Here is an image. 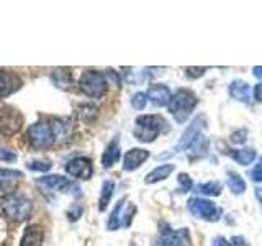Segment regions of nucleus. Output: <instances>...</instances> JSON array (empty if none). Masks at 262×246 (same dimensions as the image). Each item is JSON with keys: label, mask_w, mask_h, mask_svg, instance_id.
Listing matches in <instances>:
<instances>
[{"label": "nucleus", "mask_w": 262, "mask_h": 246, "mask_svg": "<svg viewBox=\"0 0 262 246\" xmlns=\"http://www.w3.org/2000/svg\"><path fill=\"white\" fill-rule=\"evenodd\" d=\"M21 87V79L16 72L0 69V97H8Z\"/></svg>", "instance_id": "nucleus-11"}, {"label": "nucleus", "mask_w": 262, "mask_h": 246, "mask_svg": "<svg viewBox=\"0 0 262 246\" xmlns=\"http://www.w3.org/2000/svg\"><path fill=\"white\" fill-rule=\"evenodd\" d=\"M28 169L31 171H49L51 169V164L48 161H31L28 162Z\"/></svg>", "instance_id": "nucleus-28"}, {"label": "nucleus", "mask_w": 262, "mask_h": 246, "mask_svg": "<svg viewBox=\"0 0 262 246\" xmlns=\"http://www.w3.org/2000/svg\"><path fill=\"white\" fill-rule=\"evenodd\" d=\"M123 203H125V199L120 200L117 205H115V209L112 212L110 215V220H108V230H112V232H115V230H118L121 227V220H120V212L123 209Z\"/></svg>", "instance_id": "nucleus-22"}, {"label": "nucleus", "mask_w": 262, "mask_h": 246, "mask_svg": "<svg viewBox=\"0 0 262 246\" xmlns=\"http://www.w3.org/2000/svg\"><path fill=\"white\" fill-rule=\"evenodd\" d=\"M15 180L16 179H2V177H0V199L13 195L15 189H16Z\"/></svg>", "instance_id": "nucleus-23"}, {"label": "nucleus", "mask_w": 262, "mask_h": 246, "mask_svg": "<svg viewBox=\"0 0 262 246\" xmlns=\"http://www.w3.org/2000/svg\"><path fill=\"white\" fill-rule=\"evenodd\" d=\"M188 210L193 217L207 221H216L221 215V209H218L213 202L200 199V197H193L188 200Z\"/></svg>", "instance_id": "nucleus-7"}, {"label": "nucleus", "mask_w": 262, "mask_h": 246, "mask_svg": "<svg viewBox=\"0 0 262 246\" xmlns=\"http://www.w3.org/2000/svg\"><path fill=\"white\" fill-rule=\"evenodd\" d=\"M246 136H248V131L246 130H241V131H234L231 135V141L234 145H243L246 141Z\"/></svg>", "instance_id": "nucleus-31"}, {"label": "nucleus", "mask_w": 262, "mask_h": 246, "mask_svg": "<svg viewBox=\"0 0 262 246\" xmlns=\"http://www.w3.org/2000/svg\"><path fill=\"white\" fill-rule=\"evenodd\" d=\"M256 197L259 199V202H260V207H262V189H260V187H257V189H256Z\"/></svg>", "instance_id": "nucleus-41"}, {"label": "nucleus", "mask_w": 262, "mask_h": 246, "mask_svg": "<svg viewBox=\"0 0 262 246\" xmlns=\"http://www.w3.org/2000/svg\"><path fill=\"white\" fill-rule=\"evenodd\" d=\"M205 71H207V68H185L187 76H190V77H200Z\"/></svg>", "instance_id": "nucleus-36"}, {"label": "nucleus", "mask_w": 262, "mask_h": 246, "mask_svg": "<svg viewBox=\"0 0 262 246\" xmlns=\"http://www.w3.org/2000/svg\"><path fill=\"white\" fill-rule=\"evenodd\" d=\"M2 213L5 218L15 223H20V221L27 220L31 213V202L28 197L20 195V194H13L2 203Z\"/></svg>", "instance_id": "nucleus-4"}, {"label": "nucleus", "mask_w": 262, "mask_h": 246, "mask_svg": "<svg viewBox=\"0 0 262 246\" xmlns=\"http://www.w3.org/2000/svg\"><path fill=\"white\" fill-rule=\"evenodd\" d=\"M254 97H256L257 102H262V82H259V84L254 87Z\"/></svg>", "instance_id": "nucleus-38"}, {"label": "nucleus", "mask_w": 262, "mask_h": 246, "mask_svg": "<svg viewBox=\"0 0 262 246\" xmlns=\"http://www.w3.org/2000/svg\"><path fill=\"white\" fill-rule=\"evenodd\" d=\"M121 156V151H120V143H118V138L112 139V141L108 143V146H106V150L102 156V164L103 168H112L115 162H117L120 159Z\"/></svg>", "instance_id": "nucleus-15"}, {"label": "nucleus", "mask_w": 262, "mask_h": 246, "mask_svg": "<svg viewBox=\"0 0 262 246\" xmlns=\"http://www.w3.org/2000/svg\"><path fill=\"white\" fill-rule=\"evenodd\" d=\"M254 76L262 79V66H256V68H254Z\"/></svg>", "instance_id": "nucleus-40"}, {"label": "nucleus", "mask_w": 262, "mask_h": 246, "mask_svg": "<svg viewBox=\"0 0 262 246\" xmlns=\"http://www.w3.org/2000/svg\"><path fill=\"white\" fill-rule=\"evenodd\" d=\"M72 130V121L68 118H48L31 125L27 131V136L33 146L48 148L69 141Z\"/></svg>", "instance_id": "nucleus-1"}, {"label": "nucleus", "mask_w": 262, "mask_h": 246, "mask_svg": "<svg viewBox=\"0 0 262 246\" xmlns=\"http://www.w3.org/2000/svg\"><path fill=\"white\" fill-rule=\"evenodd\" d=\"M199 191L205 195H220L221 194V184L220 182H207L199 187Z\"/></svg>", "instance_id": "nucleus-25"}, {"label": "nucleus", "mask_w": 262, "mask_h": 246, "mask_svg": "<svg viewBox=\"0 0 262 246\" xmlns=\"http://www.w3.org/2000/svg\"><path fill=\"white\" fill-rule=\"evenodd\" d=\"M147 98L156 105V107H164V105H169L172 100V94L167 86L164 84H154L147 89Z\"/></svg>", "instance_id": "nucleus-12"}, {"label": "nucleus", "mask_w": 262, "mask_h": 246, "mask_svg": "<svg viewBox=\"0 0 262 246\" xmlns=\"http://www.w3.org/2000/svg\"><path fill=\"white\" fill-rule=\"evenodd\" d=\"M80 90L89 97L100 98L106 92V76L97 71H85L79 80Z\"/></svg>", "instance_id": "nucleus-5"}, {"label": "nucleus", "mask_w": 262, "mask_h": 246, "mask_svg": "<svg viewBox=\"0 0 262 246\" xmlns=\"http://www.w3.org/2000/svg\"><path fill=\"white\" fill-rule=\"evenodd\" d=\"M167 130H169L167 121L161 115H141V117L136 118L135 136L139 141L147 143V141H154L156 136L159 133H166Z\"/></svg>", "instance_id": "nucleus-2"}, {"label": "nucleus", "mask_w": 262, "mask_h": 246, "mask_svg": "<svg viewBox=\"0 0 262 246\" xmlns=\"http://www.w3.org/2000/svg\"><path fill=\"white\" fill-rule=\"evenodd\" d=\"M161 243L164 246H192L190 236L185 228L182 230H172L167 223H161Z\"/></svg>", "instance_id": "nucleus-8"}, {"label": "nucleus", "mask_w": 262, "mask_h": 246, "mask_svg": "<svg viewBox=\"0 0 262 246\" xmlns=\"http://www.w3.org/2000/svg\"><path fill=\"white\" fill-rule=\"evenodd\" d=\"M80 215H82V207H79V205H74V207H71L69 212H68V217L72 221H76L77 218H80Z\"/></svg>", "instance_id": "nucleus-33"}, {"label": "nucleus", "mask_w": 262, "mask_h": 246, "mask_svg": "<svg viewBox=\"0 0 262 246\" xmlns=\"http://www.w3.org/2000/svg\"><path fill=\"white\" fill-rule=\"evenodd\" d=\"M229 95L239 102H249L251 98V87L244 80H233L229 84Z\"/></svg>", "instance_id": "nucleus-17"}, {"label": "nucleus", "mask_w": 262, "mask_h": 246, "mask_svg": "<svg viewBox=\"0 0 262 246\" xmlns=\"http://www.w3.org/2000/svg\"><path fill=\"white\" fill-rule=\"evenodd\" d=\"M135 212H136V207H135V205H128V210H126L125 215H123V217H125V220L121 221V225H123V227H129L131 218H133Z\"/></svg>", "instance_id": "nucleus-32"}, {"label": "nucleus", "mask_w": 262, "mask_h": 246, "mask_svg": "<svg viewBox=\"0 0 262 246\" xmlns=\"http://www.w3.org/2000/svg\"><path fill=\"white\" fill-rule=\"evenodd\" d=\"M195 105H196V95L187 89H179L172 95V100L169 104V112L177 123H184L195 109Z\"/></svg>", "instance_id": "nucleus-3"}, {"label": "nucleus", "mask_w": 262, "mask_h": 246, "mask_svg": "<svg viewBox=\"0 0 262 246\" xmlns=\"http://www.w3.org/2000/svg\"><path fill=\"white\" fill-rule=\"evenodd\" d=\"M203 128H205V117H203V115H199V117H196L190 123V127L185 130V133L182 135V138H180V141L177 145V150H185L187 151V148L202 135Z\"/></svg>", "instance_id": "nucleus-10"}, {"label": "nucleus", "mask_w": 262, "mask_h": 246, "mask_svg": "<svg viewBox=\"0 0 262 246\" xmlns=\"http://www.w3.org/2000/svg\"><path fill=\"white\" fill-rule=\"evenodd\" d=\"M213 246H233L229 241H226V238L223 236H216L215 240H213Z\"/></svg>", "instance_id": "nucleus-37"}, {"label": "nucleus", "mask_w": 262, "mask_h": 246, "mask_svg": "<svg viewBox=\"0 0 262 246\" xmlns=\"http://www.w3.org/2000/svg\"><path fill=\"white\" fill-rule=\"evenodd\" d=\"M43 243V230L38 225H30L25 230L20 246H41Z\"/></svg>", "instance_id": "nucleus-16"}, {"label": "nucleus", "mask_w": 262, "mask_h": 246, "mask_svg": "<svg viewBox=\"0 0 262 246\" xmlns=\"http://www.w3.org/2000/svg\"><path fill=\"white\" fill-rule=\"evenodd\" d=\"M0 177L2 179H21L23 174L15 169H0Z\"/></svg>", "instance_id": "nucleus-29"}, {"label": "nucleus", "mask_w": 262, "mask_h": 246, "mask_svg": "<svg viewBox=\"0 0 262 246\" xmlns=\"http://www.w3.org/2000/svg\"><path fill=\"white\" fill-rule=\"evenodd\" d=\"M229 156L236 161L243 164V166H248L254 159H256V151L252 148H246V150H231L229 151Z\"/></svg>", "instance_id": "nucleus-19"}, {"label": "nucleus", "mask_w": 262, "mask_h": 246, "mask_svg": "<svg viewBox=\"0 0 262 246\" xmlns=\"http://www.w3.org/2000/svg\"><path fill=\"white\" fill-rule=\"evenodd\" d=\"M53 79L56 82V86H59L62 89L69 87V84H71V74L64 69H56L53 74Z\"/></svg>", "instance_id": "nucleus-24"}, {"label": "nucleus", "mask_w": 262, "mask_h": 246, "mask_svg": "<svg viewBox=\"0 0 262 246\" xmlns=\"http://www.w3.org/2000/svg\"><path fill=\"white\" fill-rule=\"evenodd\" d=\"M233 246H249L248 243H246V240L243 236H233Z\"/></svg>", "instance_id": "nucleus-39"}, {"label": "nucleus", "mask_w": 262, "mask_h": 246, "mask_svg": "<svg viewBox=\"0 0 262 246\" xmlns=\"http://www.w3.org/2000/svg\"><path fill=\"white\" fill-rule=\"evenodd\" d=\"M179 182H180V191L182 192H188L192 189V179L188 174H179Z\"/></svg>", "instance_id": "nucleus-27"}, {"label": "nucleus", "mask_w": 262, "mask_h": 246, "mask_svg": "<svg viewBox=\"0 0 262 246\" xmlns=\"http://www.w3.org/2000/svg\"><path fill=\"white\" fill-rule=\"evenodd\" d=\"M113 189H115V184L112 182V180H105V182L102 184V192H100V200H98V209H100L102 212L106 209V205H108L112 195H113Z\"/></svg>", "instance_id": "nucleus-21"}, {"label": "nucleus", "mask_w": 262, "mask_h": 246, "mask_svg": "<svg viewBox=\"0 0 262 246\" xmlns=\"http://www.w3.org/2000/svg\"><path fill=\"white\" fill-rule=\"evenodd\" d=\"M66 172L77 179H90L92 177V161L89 158H76L66 164Z\"/></svg>", "instance_id": "nucleus-9"}, {"label": "nucleus", "mask_w": 262, "mask_h": 246, "mask_svg": "<svg viewBox=\"0 0 262 246\" xmlns=\"http://www.w3.org/2000/svg\"><path fill=\"white\" fill-rule=\"evenodd\" d=\"M23 127V115L10 105L0 107V135H16Z\"/></svg>", "instance_id": "nucleus-6"}, {"label": "nucleus", "mask_w": 262, "mask_h": 246, "mask_svg": "<svg viewBox=\"0 0 262 246\" xmlns=\"http://www.w3.org/2000/svg\"><path fill=\"white\" fill-rule=\"evenodd\" d=\"M251 179L256 182H262V162H259L256 168L251 171Z\"/></svg>", "instance_id": "nucleus-34"}, {"label": "nucleus", "mask_w": 262, "mask_h": 246, "mask_svg": "<svg viewBox=\"0 0 262 246\" xmlns=\"http://www.w3.org/2000/svg\"><path fill=\"white\" fill-rule=\"evenodd\" d=\"M0 159L2 161H15L16 156L13 151H8V150H5V148H0Z\"/></svg>", "instance_id": "nucleus-35"}, {"label": "nucleus", "mask_w": 262, "mask_h": 246, "mask_svg": "<svg viewBox=\"0 0 262 246\" xmlns=\"http://www.w3.org/2000/svg\"><path fill=\"white\" fill-rule=\"evenodd\" d=\"M149 158V153L146 150H141V148H135V150H129L125 158H123V169L125 171H135L136 168H139L141 164Z\"/></svg>", "instance_id": "nucleus-13"}, {"label": "nucleus", "mask_w": 262, "mask_h": 246, "mask_svg": "<svg viewBox=\"0 0 262 246\" xmlns=\"http://www.w3.org/2000/svg\"><path fill=\"white\" fill-rule=\"evenodd\" d=\"M260 162H262V158H260Z\"/></svg>", "instance_id": "nucleus-42"}, {"label": "nucleus", "mask_w": 262, "mask_h": 246, "mask_svg": "<svg viewBox=\"0 0 262 246\" xmlns=\"http://www.w3.org/2000/svg\"><path fill=\"white\" fill-rule=\"evenodd\" d=\"M79 110H80V117H84L87 120L95 117V113H97L95 107H92V105H82V107H79Z\"/></svg>", "instance_id": "nucleus-30"}, {"label": "nucleus", "mask_w": 262, "mask_h": 246, "mask_svg": "<svg viewBox=\"0 0 262 246\" xmlns=\"http://www.w3.org/2000/svg\"><path fill=\"white\" fill-rule=\"evenodd\" d=\"M38 184L45 186L48 189H53V191H59V192H68V189L76 187L68 177H62V176H45V177H39L38 179Z\"/></svg>", "instance_id": "nucleus-14"}, {"label": "nucleus", "mask_w": 262, "mask_h": 246, "mask_svg": "<svg viewBox=\"0 0 262 246\" xmlns=\"http://www.w3.org/2000/svg\"><path fill=\"white\" fill-rule=\"evenodd\" d=\"M146 102H147V95L143 92H136L131 97V105H133L136 110H143L146 107Z\"/></svg>", "instance_id": "nucleus-26"}, {"label": "nucleus", "mask_w": 262, "mask_h": 246, "mask_svg": "<svg viewBox=\"0 0 262 246\" xmlns=\"http://www.w3.org/2000/svg\"><path fill=\"white\" fill-rule=\"evenodd\" d=\"M176 166L174 164H161L156 169H152L149 174L146 176V184H154V182H159V180L167 179L172 172H174Z\"/></svg>", "instance_id": "nucleus-18"}, {"label": "nucleus", "mask_w": 262, "mask_h": 246, "mask_svg": "<svg viewBox=\"0 0 262 246\" xmlns=\"http://www.w3.org/2000/svg\"><path fill=\"white\" fill-rule=\"evenodd\" d=\"M228 187H229V191H233L234 194H243L246 191V182L239 174L229 171L228 172Z\"/></svg>", "instance_id": "nucleus-20"}]
</instances>
